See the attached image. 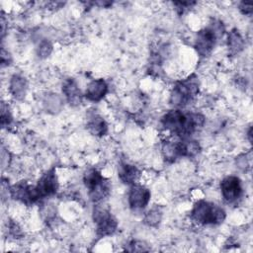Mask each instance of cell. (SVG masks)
<instances>
[{
  "label": "cell",
  "instance_id": "3957f363",
  "mask_svg": "<svg viewBox=\"0 0 253 253\" xmlns=\"http://www.w3.org/2000/svg\"><path fill=\"white\" fill-rule=\"evenodd\" d=\"M83 181L88 189L90 199L98 203L105 199L110 193L109 181L96 169H89L83 176Z\"/></svg>",
  "mask_w": 253,
  "mask_h": 253
},
{
  "label": "cell",
  "instance_id": "2e32d148",
  "mask_svg": "<svg viewBox=\"0 0 253 253\" xmlns=\"http://www.w3.org/2000/svg\"><path fill=\"white\" fill-rule=\"evenodd\" d=\"M161 217H162L161 211L158 209H152L146 213L144 221L146 224L150 226H155L161 221Z\"/></svg>",
  "mask_w": 253,
  "mask_h": 253
},
{
  "label": "cell",
  "instance_id": "4fadbf2b",
  "mask_svg": "<svg viewBox=\"0 0 253 253\" xmlns=\"http://www.w3.org/2000/svg\"><path fill=\"white\" fill-rule=\"evenodd\" d=\"M87 128L93 135H97V136L104 135L108 130L106 122L103 120L102 117L96 114L90 116V118L88 119Z\"/></svg>",
  "mask_w": 253,
  "mask_h": 253
},
{
  "label": "cell",
  "instance_id": "8992f818",
  "mask_svg": "<svg viewBox=\"0 0 253 253\" xmlns=\"http://www.w3.org/2000/svg\"><path fill=\"white\" fill-rule=\"evenodd\" d=\"M93 219L96 224L97 234L101 237L113 234L118 226L117 219L104 208H96L93 212Z\"/></svg>",
  "mask_w": 253,
  "mask_h": 253
},
{
  "label": "cell",
  "instance_id": "ac0fdd59",
  "mask_svg": "<svg viewBox=\"0 0 253 253\" xmlns=\"http://www.w3.org/2000/svg\"><path fill=\"white\" fill-rule=\"evenodd\" d=\"M1 110H2V111H1V125H2V126L4 127V126H8V125L11 124V122H12V116H11V114H10L8 108L5 109V106H4V105H2V109H1Z\"/></svg>",
  "mask_w": 253,
  "mask_h": 253
},
{
  "label": "cell",
  "instance_id": "6da1fadb",
  "mask_svg": "<svg viewBox=\"0 0 253 253\" xmlns=\"http://www.w3.org/2000/svg\"><path fill=\"white\" fill-rule=\"evenodd\" d=\"M205 118L203 115L198 113H184L179 109L167 112L161 120L163 127L167 131L182 139L189 138L203 126Z\"/></svg>",
  "mask_w": 253,
  "mask_h": 253
},
{
  "label": "cell",
  "instance_id": "7c38bea8",
  "mask_svg": "<svg viewBox=\"0 0 253 253\" xmlns=\"http://www.w3.org/2000/svg\"><path fill=\"white\" fill-rule=\"evenodd\" d=\"M62 92L70 104L76 105L81 102V92L74 79L69 78L63 82Z\"/></svg>",
  "mask_w": 253,
  "mask_h": 253
},
{
  "label": "cell",
  "instance_id": "8fae6325",
  "mask_svg": "<svg viewBox=\"0 0 253 253\" xmlns=\"http://www.w3.org/2000/svg\"><path fill=\"white\" fill-rule=\"evenodd\" d=\"M118 175L120 179L127 185L136 184L140 178V171L134 165L128 163H122L118 169Z\"/></svg>",
  "mask_w": 253,
  "mask_h": 253
},
{
  "label": "cell",
  "instance_id": "9c48e42d",
  "mask_svg": "<svg viewBox=\"0 0 253 253\" xmlns=\"http://www.w3.org/2000/svg\"><path fill=\"white\" fill-rule=\"evenodd\" d=\"M128 205L132 211H142L150 201V191L140 184H133L127 195Z\"/></svg>",
  "mask_w": 253,
  "mask_h": 253
},
{
  "label": "cell",
  "instance_id": "30bf717a",
  "mask_svg": "<svg viewBox=\"0 0 253 253\" xmlns=\"http://www.w3.org/2000/svg\"><path fill=\"white\" fill-rule=\"evenodd\" d=\"M108 92V84L102 78L91 81L86 89L85 97L92 102L101 101Z\"/></svg>",
  "mask_w": 253,
  "mask_h": 253
},
{
  "label": "cell",
  "instance_id": "9a60e30c",
  "mask_svg": "<svg viewBox=\"0 0 253 253\" xmlns=\"http://www.w3.org/2000/svg\"><path fill=\"white\" fill-rule=\"evenodd\" d=\"M227 44H228V49H229L230 53H232V54L238 53L239 51H241L243 49L244 40L237 30L233 29L232 31L229 32Z\"/></svg>",
  "mask_w": 253,
  "mask_h": 253
},
{
  "label": "cell",
  "instance_id": "ba28073f",
  "mask_svg": "<svg viewBox=\"0 0 253 253\" xmlns=\"http://www.w3.org/2000/svg\"><path fill=\"white\" fill-rule=\"evenodd\" d=\"M58 189V181L53 169L46 171L35 186V192L38 200L46 198L55 194Z\"/></svg>",
  "mask_w": 253,
  "mask_h": 253
},
{
  "label": "cell",
  "instance_id": "5b68a950",
  "mask_svg": "<svg viewBox=\"0 0 253 253\" xmlns=\"http://www.w3.org/2000/svg\"><path fill=\"white\" fill-rule=\"evenodd\" d=\"M199 93V83L195 78H187L178 82L170 95V103L175 107H184Z\"/></svg>",
  "mask_w": 253,
  "mask_h": 253
},
{
  "label": "cell",
  "instance_id": "d6986e66",
  "mask_svg": "<svg viewBox=\"0 0 253 253\" xmlns=\"http://www.w3.org/2000/svg\"><path fill=\"white\" fill-rule=\"evenodd\" d=\"M239 9L244 15H251L253 11V4L251 2H241Z\"/></svg>",
  "mask_w": 253,
  "mask_h": 253
},
{
  "label": "cell",
  "instance_id": "52a82bcc",
  "mask_svg": "<svg viewBox=\"0 0 253 253\" xmlns=\"http://www.w3.org/2000/svg\"><path fill=\"white\" fill-rule=\"evenodd\" d=\"M220 191L223 200L227 204L236 203L242 196L241 181L236 176H227L220 182Z\"/></svg>",
  "mask_w": 253,
  "mask_h": 253
},
{
  "label": "cell",
  "instance_id": "277c9868",
  "mask_svg": "<svg viewBox=\"0 0 253 253\" xmlns=\"http://www.w3.org/2000/svg\"><path fill=\"white\" fill-rule=\"evenodd\" d=\"M223 27L220 22L211 24L198 32L195 47L198 53L202 56H207L212 50L217 39L222 36Z\"/></svg>",
  "mask_w": 253,
  "mask_h": 253
},
{
  "label": "cell",
  "instance_id": "ffe728a7",
  "mask_svg": "<svg viewBox=\"0 0 253 253\" xmlns=\"http://www.w3.org/2000/svg\"><path fill=\"white\" fill-rule=\"evenodd\" d=\"M132 248L129 249V251H146L147 249L144 248V244L143 242H140V241H132L130 243V245Z\"/></svg>",
  "mask_w": 253,
  "mask_h": 253
},
{
  "label": "cell",
  "instance_id": "5bb4252c",
  "mask_svg": "<svg viewBox=\"0 0 253 253\" xmlns=\"http://www.w3.org/2000/svg\"><path fill=\"white\" fill-rule=\"evenodd\" d=\"M27 88H28V84L24 77L20 75H14L11 78L9 89L11 94L16 99H22L26 95Z\"/></svg>",
  "mask_w": 253,
  "mask_h": 253
},
{
  "label": "cell",
  "instance_id": "e0dca14e",
  "mask_svg": "<svg viewBox=\"0 0 253 253\" xmlns=\"http://www.w3.org/2000/svg\"><path fill=\"white\" fill-rule=\"evenodd\" d=\"M52 50V45L49 42L47 41H43L40 43L39 45V48H38V52H39V55L41 57H46L49 55V53L51 52Z\"/></svg>",
  "mask_w": 253,
  "mask_h": 253
},
{
  "label": "cell",
  "instance_id": "7a4b0ae2",
  "mask_svg": "<svg viewBox=\"0 0 253 253\" xmlns=\"http://www.w3.org/2000/svg\"><path fill=\"white\" fill-rule=\"evenodd\" d=\"M191 218L199 224L216 225L225 219V211L213 203L200 200L192 209Z\"/></svg>",
  "mask_w": 253,
  "mask_h": 253
}]
</instances>
